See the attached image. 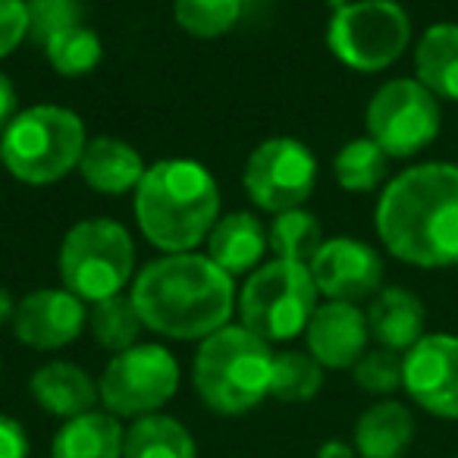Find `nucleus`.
<instances>
[{"label":"nucleus","instance_id":"1","mask_svg":"<svg viewBox=\"0 0 458 458\" xmlns=\"http://www.w3.org/2000/svg\"><path fill=\"white\" fill-rule=\"evenodd\" d=\"M377 236L411 267H458V164L408 166L377 201Z\"/></svg>","mask_w":458,"mask_h":458},{"label":"nucleus","instance_id":"2","mask_svg":"<svg viewBox=\"0 0 458 458\" xmlns=\"http://www.w3.org/2000/svg\"><path fill=\"white\" fill-rule=\"evenodd\" d=\"M132 301L148 330L170 339H208L229 327L236 283L204 255H166L148 264L132 286Z\"/></svg>","mask_w":458,"mask_h":458},{"label":"nucleus","instance_id":"3","mask_svg":"<svg viewBox=\"0 0 458 458\" xmlns=\"http://www.w3.org/2000/svg\"><path fill=\"white\" fill-rule=\"evenodd\" d=\"M135 220L145 239L166 255H185L220 220L216 182L195 160H160L135 189Z\"/></svg>","mask_w":458,"mask_h":458},{"label":"nucleus","instance_id":"4","mask_svg":"<svg viewBox=\"0 0 458 458\" xmlns=\"http://www.w3.org/2000/svg\"><path fill=\"white\" fill-rule=\"evenodd\" d=\"M274 352L270 343L245 327H223L201 339L191 364V383L201 402L216 414L236 418L270 395Z\"/></svg>","mask_w":458,"mask_h":458},{"label":"nucleus","instance_id":"5","mask_svg":"<svg viewBox=\"0 0 458 458\" xmlns=\"http://www.w3.org/2000/svg\"><path fill=\"white\" fill-rule=\"evenodd\" d=\"M85 145V126L72 110L38 104L16 114V120L4 129L0 164L20 182L51 185L76 170Z\"/></svg>","mask_w":458,"mask_h":458},{"label":"nucleus","instance_id":"6","mask_svg":"<svg viewBox=\"0 0 458 458\" xmlns=\"http://www.w3.org/2000/svg\"><path fill=\"white\" fill-rule=\"evenodd\" d=\"M135 267V245L126 226L107 216L82 220L60 245V280L82 301H104L123 293Z\"/></svg>","mask_w":458,"mask_h":458},{"label":"nucleus","instance_id":"7","mask_svg":"<svg viewBox=\"0 0 458 458\" xmlns=\"http://www.w3.org/2000/svg\"><path fill=\"white\" fill-rule=\"evenodd\" d=\"M242 327L264 343H289L318 311V286L308 264L270 261L249 276L236 299Z\"/></svg>","mask_w":458,"mask_h":458},{"label":"nucleus","instance_id":"8","mask_svg":"<svg viewBox=\"0 0 458 458\" xmlns=\"http://www.w3.org/2000/svg\"><path fill=\"white\" fill-rule=\"evenodd\" d=\"M330 51L355 72H380L411 45V20L395 0H352L333 13Z\"/></svg>","mask_w":458,"mask_h":458},{"label":"nucleus","instance_id":"9","mask_svg":"<svg viewBox=\"0 0 458 458\" xmlns=\"http://www.w3.org/2000/svg\"><path fill=\"white\" fill-rule=\"evenodd\" d=\"M179 389V361L157 343H139L110 358L98 380L104 411L114 418L157 414Z\"/></svg>","mask_w":458,"mask_h":458},{"label":"nucleus","instance_id":"10","mask_svg":"<svg viewBox=\"0 0 458 458\" xmlns=\"http://www.w3.org/2000/svg\"><path fill=\"white\" fill-rule=\"evenodd\" d=\"M368 139L386 151V157H414L439 135V98L427 91L418 79H389L370 98Z\"/></svg>","mask_w":458,"mask_h":458},{"label":"nucleus","instance_id":"11","mask_svg":"<svg viewBox=\"0 0 458 458\" xmlns=\"http://www.w3.org/2000/svg\"><path fill=\"white\" fill-rule=\"evenodd\" d=\"M318 182V160L295 139H267L245 164V191L258 208L286 214L311 198Z\"/></svg>","mask_w":458,"mask_h":458},{"label":"nucleus","instance_id":"12","mask_svg":"<svg viewBox=\"0 0 458 458\" xmlns=\"http://www.w3.org/2000/svg\"><path fill=\"white\" fill-rule=\"evenodd\" d=\"M402 389L414 405L443 420H458V336L430 333L402 355Z\"/></svg>","mask_w":458,"mask_h":458},{"label":"nucleus","instance_id":"13","mask_svg":"<svg viewBox=\"0 0 458 458\" xmlns=\"http://www.w3.org/2000/svg\"><path fill=\"white\" fill-rule=\"evenodd\" d=\"M318 293L330 301H358L374 299L383 289V261L368 242L358 239H330L318 249L308 264Z\"/></svg>","mask_w":458,"mask_h":458},{"label":"nucleus","instance_id":"14","mask_svg":"<svg viewBox=\"0 0 458 458\" xmlns=\"http://www.w3.org/2000/svg\"><path fill=\"white\" fill-rule=\"evenodd\" d=\"M13 336L35 352H54L76 343L89 327V311L82 299L66 289H38L16 305Z\"/></svg>","mask_w":458,"mask_h":458},{"label":"nucleus","instance_id":"15","mask_svg":"<svg viewBox=\"0 0 458 458\" xmlns=\"http://www.w3.org/2000/svg\"><path fill=\"white\" fill-rule=\"evenodd\" d=\"M305 339L320 368L352 370L368 352V314L352 301H324L308 320Z\"/></svg>","mask_w":458,"mask_h":458},{"label":"nucleus","instance_id":"16","mask_svg":"<svg viewBox=\"0 0 458 458\" xmlns=\"http://www.w3.org/2000/svg\"><path fill=\"white\" fill-rule=\"evenodd\" d=\"M32 399L38 402V408H45L54 418H79L85 411H95L98 383L91 380V374L85 368L72 361H47L29 380Z\"/></svg>","mask_w":458,"mask_h":458},{"label":"nucleus","instance_id":"17","mask_svg":"<svg viewBox=\"0 0 458 458\" xmlns=\"http://www.w3.org/2000/svg\"><path fill=\"white\" fill-rule=\"evenodd\" d=\"M427 311L414 293L402 286H386L374 295L368 308V330L377 345L405 355L414 343L427 336Z\"/></svg>","mask_w":458,"mask_h":458},{"label":"nucleus","instance_id":"18","mask_svg":"<svg viewBox=\"0 0 458 458\" xmlns=\"http://www.w3.org/2000/svg\"><path fill=\"white\" fill-rule=\"evenodd\" d=\"M264 251H267V229L245 210L220 216L208 236V258L229 276L255 270Z\"/></svg>","mask_w":458,"mask_h":458},{"label":"nucleus","instance_id":"19","mask_svg":"<svg viewBox=\"0 0 458 458\" xmlns=\"http://www.w3.org/2000/svg\"><path fill=\"white\" fill-rule=\"evenodd\" d=\"M79 173L101 195H123V191L139 189L141 176H145V160L123 139L101 135V139L85 145Z\"/></svg>","mask_w":458,"mask_h":458},{"label":"nucleus","instance_id":"20","mask_svg":"<svg viewBox=\"0 0 458 458\" xmlns=\"http://www.w3.org/2000/svg\"><path fill=\"white\" fill-rule=\"evenodd\" d=\"M414 443V414L395 399L370 405L355 424L358 458H402Z\"/></svg>","mask_w":458,"mask_h":458},{"label":"nucleus","instance_id":"21","mask_svg":"<svg viewBox=\"0 0 458 458\" xmlns=\"http://www.w3.org/2000/svg\"><path fill=\"white\" fill-rule=\"evenodd\" d=\"M120 418L110 411H85L79 418L64 420L51 443V458H123Z\"/></svg>","mask_w":458,"mask_h":458},{"label":"nucleus","instance_id":"22","mask_svg":"<svg viewBox=\"0 0 458 458\" xmlns=\"http://www.w3.org/2000/svg\"><path fill=\"white\" fill-rule=\"evenodd\" d=\"M418 82L439 101H458V26L437 22L420 35L414 47Z\"/></svg>","mask_w":458,"mask_h":458},{"label":"nucleus","instance_id":"23","mask_svg":"<svg viewBox=\"0 0 458 458\" xmlns=\"http://www.w3.org/2000/svg\"><path fill=\"white\" fill-rule=\"evenodd\" d=\"M123 458H198V443L182 420L157 411L132 420L123 439Z\"/></svg>","mask_w":458,"mask_h":458},{"label":"nucleus","instance_id":"24","mask_svg":"<svg viewBox=\"0 0 458 458\" xmlns=\"http://www.w3.org/2000/svg\"><path fill=\"white\" fill-rule=\"evenodd\" d=\"M89 330L98 339V345H104L107 352L120 355V352L139 345V336L145 330L139 308H135L132 295H114V299L95 301L89 314Z\"/></svg>","mask_w":458,"mask_h":458},{"label":"nucleus","instance_id":"25","mask_svg":"<svg viewBox=\"0 0 458 458\" xmlns=\"http://www.w3.org/2000/svg\"><path fill=\"white\" fill-rule=\"evenodd\" d=\"M389 157L374 139H355L343 145V151L333 160L336 182L345 191H374L386 179Z\"/></svg>","mask_w":458,"mask_h":458},{"label":"nucleus","instance_id":"26","mask_svg":"<svg viewBox=\"0 0 458 458\" xmlns=\"http://www.w3.org/2000/svg\"><path fill=\"white\" fill-rule=\"evenodd\" d=\"M267 245L276 251L280 261L311 264L324 239H320V226L314 214L295 208L286 210V214H276L274 226L267 229Z\"/></svg>","mask_w":458,"mask_h":458},{"label":"nucleus","instance_id":"27","mask_svg":"<svg viewBox=\"0 0 458 458\" xmlns=\"http://www.w3.org/2000/svg\"><path fill=\"white\" fill-rule=\"evenodd\" d=\"M324 386V368L311 352H280L274 355L270 395L280 402H311Z\"/></svg>","mask_w":458,"mask_h":458},{"label":"nucleus","instance_id":"28","mask_svg":"<svg viewBox=\"0 0 458 458\" xmlns=\"http://www.w3.org/2000/svg\"><path fill=\"white\" fill-rule=\"evenodd\" d=\"M47 60L60 76H89L98 64H101V38L91 32L89 26H72L64 29L60 35H54L45 45Z\"/></svg>","mask_w":458,"mask_h":458},{"label":"nucleus","instance_id":"29","mask_svg":"<svg viewBox=\"0 0 458 458\" xmlns=\"http://www.w3.org/2000/svg\"><path fill=\"white\" fill-rule=\"evenodd\" d=\"M176 22L195 38L226 35L239 22L242 0H176L173 4Z\"/></svg>","mask_w":458,"mask_h":458},{"label":"nucleus","instance_id":"30","mask_svg":"<svg viewBox=\"0 0 458 458\" xmlns=\"http://www.w3.org/2000/svg\"><path fill=\"white\" fill-rule=\"evenodd\" d=\"M29 10V38L45 47L64 29L82 26L79 0H26Z\"/></svg>","mask_w":458,"mask_h":458},{"label":"nucleus","instance_id":"31","mask_svg":"<svg viewBox=\"0 0 458 458\" xmlns=\"http://www.w3.org/2000/svg\"><path fill=\"white\" fill-rule=\"evenodd\" d=\"M355 383L370 395H393L402 389V355L393 349H368L361 361L352 368Z\"/></svg>","mask_w":458,"mask_h":458},{"label":"nucleus","instance_id":"32","mask_svg":"<svg viewBox=\"0 0 458 458\" xmlns=\"http://www.w3.org/2000/svg\"><path fill=\"white\" fill-rule=\"evenodd\" d=\"M29 35L26 0H0V57L13 54Z\"/></svg>","mask_w":458,"mask_h":458},{"label":"nucleus","instance_id":"33","mask_svg":"<svg viewBox=\"0 0 458 458\" xmlns=\"http://www.w3.org/2000/svg\"><path fill=\"white\" fill-rule=\"evenodd\" d=\"M29 433L16 418L0 411V458H29Z\"/></svg>","mask_w":458,"mask_h":458},{"label":"nucleus","instance_id":"34","mask_svg":"<svg viewBox=\"0 0 458 458\" xmlns=\"http://www.w3.org/2000/svg\"><path fill=\"white\" fill-rule=\"evenodd\" d=\"M16 120V89L4 72H0V135Z\"/></svg>","mask_w":458,"mask_h":458},{"label":"nucleus","instance_id":"35","mask_svg":"<svg viewBox=\"0 0 458 458\" xmlns=\"http://www.w3.org/2000/svg\"><path fill=\"white\" fill-rule=\"evenodd\" d=\"M318 458H358L355 443H345V439H327L320 443Z\"/></svg>","mask_w":458,"mask_h":458},{"label":"nucleus","instance_id":"36","mask_svg":"<svg viewBox=\"0 0 458 458\" xmlns=\"http://www.w3.org/2000/svg\"><path fill=\"white\" fill-rule=\"evenodd\" d=\"M13 314H16L13 295H10L7 289H0V327L13 324Z\"/></svg>","mask_w":458,"mask_h":458},{"label":"nucleus","instance_id":"37","mask_svg":"<svg viewBox=\"0 0 458 458\" xmlns=\"http://www.w3.org/2000/svg\"><path fill=\"white\" fill-rule=\"evenodd\" d=\"M0 370H4V361H0Z\"/></svg>","mask_w":458,"mask_h":458}]
</instances>
